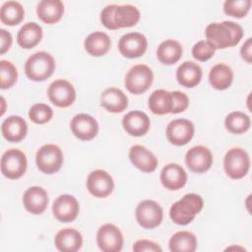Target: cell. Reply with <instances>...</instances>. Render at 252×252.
Returning <instances> with one entry per match:
<instances>
[{
  "instance_id": "52a82bcc",
  "label": "cell",
  "mask_w": 252,
  "mask_h": 252,
  "mask_svg": "<svg viewBox=\"0 0 252 252\" xmlns=\"http://www.w3.org/2000/svg\"><path fill=\"white\" fill-rule=\"evenodd\" d=\"M28 166L26 155L18 149L6 151L1 158V172L9 179H18L22 177Z\"/></svg>"
},
{
  "instance_id": "30bf717a",
  "label": "cell",
  "mask_w": 252,
  "mask_h": 252,
  "mask_svg": "<svg viewBox=\"0 0 252 252\" xmlns=\"http://www.w3.org/2000/svg\"><path fill=\"white\" fill-rule=\"evenodd\" d=\"M47 95L54 105L64 108L74 103L76 99V91L70 82L59 79L49 85Z\"/></svg>"
},
{
  "instance_id": "9a60e30c",
  "label": "cell",
  "mask_w": 252,
  "mask_h": 252,
  "mask_svg": "<svg viewBox=\"0 0 252 252\" xmlns=\"http://www.w3.org/2000/svg\"><path fill=\"white\" fill-rule=\"evenodd\" d=\"M70 127L75 137L83 141L93 140L98 133V123L90 114H76L71 122Z\"/></svg>"
},
{
  "instance_id": "8992f818",
  "label": "cell",
  "mask_w": 252,
  "mask_h": 252,
  "mask_svg": "<svg viewBox=\"0 0 252 252\" xmlns=\"http://www.w3.org/2000/svg\"><path fill=\"white\" fill-rule=\"evenodd\" d=\"M35 162L41 172L45 174L55 173L61 168L63 163L62 151L57 145L45 144L37 150Z\"/></svg>"
},
{
  "instance_id": "6da1fadb",
  "label": "cell",
  "mask_w": 252,
  "mask_h": 252,
  "mask_svg": "<svg viewBox=\"0 0 252 252\" xmlns=\"http://www.w3.org/2000/svg\"><path fill=\"white\" fill-rule=\"evenodd\" d=\"M205 34L207 41L216 49H224L238 44L244 32L240 25L232 21H223L209 24L205 30Z\"/></svg>"
},
{
  "instance_id": "5b68a950",
  "label": "cell",
  "mask_w": 252,
  "mask_h": 252,
  "mask_svg": "<svg viewBox=\"0 0 252 252\" xmlns=\"http://www.w3.org/2000/svg\"><path fill=\"white\" fill-rule=\"evenodd\" d=\"M154 80L152 69L145 64H137L129 69L125 76V87L134 94H140L149 90Z\"/></svg>"
},
{
  "instance_id": "1f68e13d",
  "label": "cell",
  "mask_w": 252,
  "mask_h": 252,
  "mask_svg": "<svg viewBox=\"0 0 252 252\" xmlns=\"http://www.w3.org/2000/svg\"><path fill=\"white\" fill-rule=\"evenodd\" d=\"M168 247L172 252H194L197 248V238L190 231H177L170 237Z\"/></svg>"
},
{
  "instance_id": "836d02e7",
  "label": "cell",
  "mask_w": 252,
  "mask_h": 252,
  "mask_svg": "<svg viewBox=\"0 0 252 252\" xmlns=\"http://www.w3.org/2000/svg\"><path fill=\"white\" fill-rule=\"evenodd\" d=\"M250 117L241 111H232L224 119L226 130L232 134H242L250 128Z\"/></svg>"
},
{
  "instance_id": "60d3db41",
  "label": "cell",
  "mask_w": 252,
  "mask_h": 252,
  "mask_svg": "<svg viewBox=\"0 0 252 252\" xmlns=\"http://www.w3.org/2000/svg\"><path fill=\"white\" fill-rule=\"evenodd\" d=\"M133 251L135 252H143V251H153V252H161V247L151 240L148 239H140L137 240L133 245Z\"/></svg>"
},
{
  "instance_id": "7402d4cb",
  "label": "cell",
  "mask_w": 252,
  "mask_h": 252,
  "mask_svg": "<svg viewBox=\"0 0 252 252\" xmlns=\"http://www.w3.org/2000/svg\"><path fill=\"white\" fill-rule=\"evenodd\" d=\"M100 105L108 112L120 113L127 108L128 97L120 89L111 87L101 93Z\"/></svg>"
},
{
  "instance_id": "8d00e7d4",
  "label": "cell",
  "mask_w": 252,
  "mask_h": 252,
  "mask_svg": "<svg viewBox=\"0 0 252 252\" xmlns=\"http://www.w3.org/2000/svg\"><path fill=\"white\" fill-rule=\"evenodd\" d=\"M52 116V108L45 103H35L29 110L30 119L36 124L47 123L51 120Z\"/></svg>"
},
{
  "instance_id": "2e32d148",
  "label": "cell",
  "mask_w": 252,
  "mask_h": 252,
  "mask_svg": "<svg viewBox=\"0 0 252 252\" xmlns=\"http://www.w3.org/2000/svg\"><path fill=\"white\" fill-rule=\"evenodd\" d=\"M187 167L196 173H203L210 169L213 163L211 151L204 146H194L185 155Z\"/></svg>"
},
{
  "instance_id": "ffe728a7",
  "label": "cell",
  "mask_w": 252,
  "mask_h": 252,
  "mask_svg": "<svg viewBox=\"0 0 252 252\" xmlns=\"http://www.w3.org/2000/svg\"><path fill=\"white\" fill-rule=\"evenodd\" d=\"M28 132V125L24 118L18 115L7 117L1 124L3 137L11 143H19L25 139Z\"/></svg>"
},
{
  "instance_id": "f35d334b",
  "label": "cell",
  "mask_w": 252,
  "mask_h": 252,
  "mask_svg": "<svg viewBox=\"0 0 252 252\" xmlns=\"http://www.w3.org/2000/svg\"><path fill=\"white\" fill-rule=\"evenodd\" d=\"M170 94H171V100H172L171 113L177 114L186 110V108L189 105V98L187 94L179 91L170 92Z\"/></svg>"
},
{
  "instance_id": "277c9868",
  "label": "cell",
  "mask_w": 252,
  "mask_h": 252,
  "mask_svg": "<svg viewBox=\"0 0 252 252\" xmlns=\"http://www.w3.org/2000/svg\"><path fill=\"white\" fill-rule=\"evenodd\" d=\"M223 167L231 179H241L250 167L249 155L242 148H231L223 158Z\"/></svg>"
},
{
  "instance_id": "f1b7e54d",
  "label": "cell",
  "mask_w": 252,
  "mask_h": 252,
  "mask_svg": "<svg viewBox=\"0 0 252 252\" xmlns=\"http://www.w3.org/2000/svg\"><path fill=\"white\" fill-rule=\"evenodd\" d=\"M182 46L174 39H166L162 41L157 49V57L160 63L164 65L175 64L182 56Z\"/></svg>"
},
{
  "instance_id": "d590c367",
  "label": "cell",
  "mask_w": 252,
  "mask_h": 252,
  "mask_svg": "<svg viewBox=\"0 0 252 252\" xmlns=\"http://www.w3.org/2000/svg\"><path fill=\"white\" fill-rule=\"evenodd\" d=\"M251 7V0H233L224 1L223 12L234 18H243L247 15Z\"/></svg>"
},
{
  "instance_id": "e0dca14e",
  "label": "cell",
  "mask_w": 252,
  "mask_h": 252,
  "mask_svg": "<svg viewBox=\"0 0 252 252\" xmlns=\"http://www.w3.org/2000/svg\"><path fill=\"white\" fill-rule=\"evenodd\" d=\"M49 199L45 189L39 186L29 187L23 195V205L32 215H40L47 208Z\"/></svg>"
},
{
  "instance_id": "d6a6232c",
  "label": "cell",
  "mask_w": 252,
  "mask_h": 252,
  "mask_svg": "<svg viewBox=\"0 0 252 252\" xmlns=\"http://www.w3.org/2000/svg\"><path fill=\"white\" fill-rule=\"evenodd\" d=\"M25 16V10L20 2L7 1L0 9V20L7 26L20 24Z\"/></svg>"
},
{
  "instance_id": "9c48e42d",
  "label": "cell",
  "mask_w": 252,
  "mask_h": 252,
  "mask_svg": "<svg viewBox=\"0 0 252 252\" xmlns=\"http://www.w3.org/2000/svg\"><path fill=\"white\" fill-rule=\"evenodd\" d=\"M96 242L99 249L103 252H118L123 247L124 238L116 225L104 223L96 232Z\"/></svg>"
},
{
  "instance_id": "d4e9b609",
  "label": "cell",
  "mask_w": 252,
  "mask_h": 252,
  "mask_svg": "<svg viewBox=\"0 0 252 252\" xmlns=\"http://www.w3.org/2000/svg\"><path fill=\"white\" fill-rule=\"evenodd\" d=\"M36 14L45 24H55L64 14V4L60 0H42L37 4Z\"/></svg>"
},
{
  "instance_id": "484cf974",
  "label": "cell",
  "mask_w": 252,
  "mask_h": 252,
  "mask_svg": "<svg viewBox=\"0 0 252 252\" xmlns=\"http://www.w3.org/2000/svg\"><path fill=\"white\" fill-rule=\"evenodd\" d=\"M42 38V28L35 22H29L22 26L17 34L18 44L25 49L37 45Z\"/></svg>"
},
{
  "instance_id": "74e56055",
  "label": "cell",
  "mask_w": 252,
  "mask_h": 252,
  "mask_svg": "<svg viewBox=\"0 0 252 252\" xmlns=\"http://www.w3.org/2000/svg\"><path fill=\"white\" fill-rule=\"evenodd\" d=\"M216 48L207 40H200L196 42L192 47V55L198 60L205 62L212 58L215 54Z\"/></svg>"
},
{
  "instance_id": "4fadbf2b",
  "label": "cell",
  "mask_w": 252,
  "mask_h": 252,
  "mask_svg": "<svg viewBox=\"0 0 252 252\" xmlns=\"http://www.w3.org/2000/svg\"><path fill=\"white\" fill-rule=\"evenodd\" d=\"M88 191L96 198H105L114 189V181L111 175L102 169L92 171L87 178Z\"/></svg>"
},
{
  "instance_id": "cb8c5ba5",
  "label": "cell",
  "mask_w": 252,
  "mask_h": 252,
  "mask_svg": "<svg viewBox=\"0 0 252 252\" xmlns=\"http://www.w3.org/2000/svg\"><path fill=\"white\" fill-rule=\"evenodd\" d=\"M201 67L193 61H185L181 63L176 70V80L182 87H196L202 79Z\"/></svg>"
},
{
  "instance_id": "7a4b0ae2",
  "label": "cell",
  "mask_w": 252,
  "mask_h": 252,
  "mask_svg": "<svg viewBox=\"0 0 252 252\" xmlns=\"http://www.w3.org/2000/svg\"><path fill=\"white\" fill-rule=\"evenodd\" d=\"M203 206L204 202L200 195L195 193L185 194L170 207L169 217L176 224L186 225L202 211Z\"/></svg>"
},
{
  "instance_id": "4316f807",
  "label": "cell",
  "mask_w": 252,
  "mask_h": 252,
  "mask_svg": "<svg viewBox=\"0 0 252 252\" xmlns=\"http://www.w3.org/2000/svg\"><path fill=\"white\" fill-rule=\"evenodd\" d=\"M84 46L86 51L90 55L94 57H100L108 52L111 46V40L105 32H94L86 37L84 41Z\"/></svg>"
},
{
  "instance_id": "ac0fdd59",
  "label": "cell",
  "mask_w": 252,
  "mask_h": 252,
  "mask_svg": "<svg viewBox=\"0 0 252 252\" xmlns=\"http://www.w3.org/2000/svg\"><path fill=\"white\" fill-rule=\"evenodd\" d=\"M160 182L162 186L170 191L181 189L187 182L185 169L177 163H168L160 171Z\"/></svg>"
},
{
  "instance_id": "f546056e",
  "label": "cell",
  "mask_w": 252,
  "mask_h": 252,
  "mask_svg": "<svg viewBox=\"0 0 252 252\" xmlns=\"http://www.w3.org/2000/svg\"><path fill=\"white\" fill-rule=\"evenodd\" d=\"M140 11L133 5H117L113 15V21L117 29L130 28L140 20Z\"/></svg>"
},
{
  "instance_id": "e575fe53",
  "label": "cell",
  "mask_w": 252,
  "mask_h": 252,
  "mask_svg": "<svg viewBox=\"0 0 252 252\" xmlns=\"http://www.w3.org/2000/svg\"><path fill=\"white\" fill-rule=\"evenodd\" d=\"M18 79V71L15 65L7 60L0 61V88L9 89L14 86Z\"/></svg>"
},
{
  "instance_id": "44dd1931",
  "label": "cell",
  "mask_w": 252,
  "mask_h": 252,
  "mask_svg": "<svg viewBox=\"0 0 252 252\" xmlns=\"http://www.w3.org/2000/svg\"><path fill=\"white\" fill-rule=\"evenodd\" d=\"M129 158L131 162L143 172H153L158 166V158L156 156L141 145L131 147L129 151Z\"/></svg>"
},
{
  "instance_id": "ab89813d",
  "label": "cell",
  "mask_w": 252,
  "mask_h": 252,
  "mask_svg": "<svg viewBox=\"0 0 252 252\" xmlns=\"http://www.w3.org/2000/svg\"><path fill=\"white\" fill-rule=\"evenodd\" d=\"M117 5L115 4H111V5H107L105 6L101 13H100V21L102 23V25L108 29V30H117L114 21H113V15H114V11Z\"/></svg>"
},
{
  "instance_id": "7bdbcfd3",
  "label": "cell",
  "mask_w": 252,
  "mask_h": 252,
  "mask_svg": "<svg viewBox=\"0 0 252 252\" xmlns=\"http://www.w3.org/2000/svg\"><path fill=\"white\" fill-rule=\"evenodd\" d=\"M252 38L248 37L246 39V41L242 44L241 48H240V54L243 60H245L247 63H251L252 62Z\"/></svg>"
},
{
  "instance_id": "ba28073f",
  "label": "cell",
  "mask_w": 252,
  "mask_h": 252,
  "mask_svg": "<svg viewBox=\"0 0 252 252\" xmlns=\"http://www.w3.org/2000/svg\"><path fill=\"white\" fill-rule=\"evenodd\" d=\"M136 220L146 229H153L158 226L163 218L162 208L154 200H144L136 208Z\"/></svg>"
},
{
  "instance_id": "b9f144b4",
  "label": "cell",
  "mask_w": 252,
  "mask_h": 252,
  "mask_svg": "<svg viewBox=\"0 0 252 252\" xmlns=\"http://www.w3.org/2000/svg\"><path fill=\"white\" fill-rule=\"evenodd\" d=\"M12 41H13L12 34L8 31L1 29L0 30V53L1 54H4L6 51L10 49L12 45Z\"/></svg>"
},
{
  "instance_id": "3957f363",
  "label": "cell",
  "mask_w": 252,
  "mask_h": 252,
  "mask_svg": "<svg viewBox=\"0 0 252 252\" xmlns=\"http://www.w3.org/2000/svg\"><path fill=\"white\" fill-rule=\"evenodd\" d=\"M54 69V58L46 51L33 53L25 63V73L27 77L34 82L45 81L53 74Z\"/></svg>"
},
{
  "instance_id": "d6986e66",
  "label": "cell",
  "mask_w": 252,
  "mask_h": 252,
  "mask_svg": "<svg viewBox=\"0 0 252 252\" xmlns=\"http://www.w3.org/2000/svg\"><path fill=\"white\" fill-rule=\"evenodd\" d=\"M124 130L131 136L141 137L147 134L151 126L149 116L140 110H133L124 115L122 119Z\"/></svg>"
},
{
  "instance_id": "5bb4252c",
  "label": "cell",
  "mask_w": 252,
  "mask_h": 252,
  "mask_svg": "<svg viewBox=\"0 0 252 252\" xmlns=\"http://www.w3.org/2000/svg\"><path fill=\"white\" fill-rule=\"evenodd\" d=\"M80 211L77 199L69 194L60 195L52 205V213L55 219L61 222H70L76 220Z\"/></svg>"
},
{
  "instance_id": "603a6c76",
  "label": "cell",
  "mask_w": 252,
  "mask_h": 252,
  "mask_svg": "<svg viewBox=\"0 0 252 252\" xmlns=\"http://www.w3.org/2000/svg\"><path fill=\"white\" fill-rule=\"evenodd\" d=\"M54 244L59 251L76 252L83 245L82 234L74 228H63L54 237Z\"/></svg>"
},
{
  "instance_id": "83f0119b",
  "label": "cell",
  "mask_w": 252,
  "mask_h": 252,
  "mask_svg": "<svg viewBox=\"0 0 252 252\" xmlns=\"http://www.w3.org/2000/svg\"><path fill=\"white\" fill-rule=\"evenodd\" d=\"M232 81L233 72L229 66L223 63L216 64L209 73V82L211 86L218 91L228 89Z\"/></svg>"
},
{
  "instance_id": "7c38bea8",
  "label": "cell",
  "mask_w": 252,
  "mask_h": 252,
  "mask_svg": "<svg viewBox=\"0 0 252 252\" xmlns=\"http://www.w3.org/2000/svg\"><path fill=\"white\" fill-rule=\"evenodd\" d=\"M148 40L141 32H128L123 34L118 41V49L126 58H138L145 54Z\"/></svg>"
},
{
  "instance_id": "4dcf8cb0",
  "label": "cell",
  "mask_w": 252,
  "mask_h": 252,
  "mask_svg": "<svg viewBox=\"0 0 252 252\" xmlns=\"http://www.w3.org/2000/svg\"><path fill=\"white\" fill-rule=\"evenodd\" d=\"M149 108L157 115L171 113L172 100L170 93L162 89L154 91L149 97Z\"/></svg>"
},
{
  "instance_id": "8fae6325",
  "label": "cell",
  "mask_w": 252,
  "mask_h": 252,
  "mask_svg": "<svg viewBox=\"0 0 252 252\" xmlns=\"http://www.w3.org/2000/svg\"><path fill=\"white\" fill-rule=\"evenodd\" d=\"M194 124L184 118L170 121L166 126V138L174 146H184L191 141L194 136Z\"/></svg>"
}]
</instances>
